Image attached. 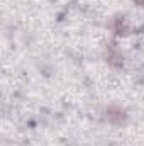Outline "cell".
I'll use <instances>...</instances> for the list:
<instances>
[{
	"instance_id": "cell-3",
	"label": "cell",
	"mask_w": 144,
	"mask_h": 146,
	"mask_svg": "<svg viewBox=\"0 0 144 146\" xmlns=\"http://www.w3.org/2000/svg\"><path fill=\"white\" fill-rule=\"evenodd\" d=\"M110 29H112L115 34H119V36H126V34H129V24H127L126 17H122V15H115V17L112 19V22H110Z\"/></svg>"
},
{
	"instance_id": "cell-2",
	"label": "cell",
	"mask_w": 144,
	"mask_h": 146,
	"mask_svg": "<svg viewBox=\"0 0 144 146\" xmlns=\"http://www.w3.org/2000/svg\"><path fill=\"white\" fill-rule=\"evenodd\" d=\"M105 58H107V63L114 68H120L124 65V56L120 53V49L117 48L115 42H108L107 48H105Z\"/></svg>"
},
{
	"instance_id": "cell-4",
	"label": "cell",
	"mask_w": 144,
	"mask_h": 146,
	"mask_svg": "<svg viewBox=\"0 0 144 146\" xmlns=\"http://www.w3.org/2000/svg\"><path fill=\"white\" fill-rule=\"evenodd\" d=\"M136 5H141V7H144V0H132Z\"/></svg>"
},
{
	"instance_id": "cell-1",
	"label": "cell",
	"mask_w": 144,
	"mask_h": 146,
	"mask_svg": "<svg viewBox=\"0 0 144 146\" xmlns=\"http://www.w3.org/2000/svg\"><path fill=\"white\" fill-rule=\"evenodd\" d=\"M105 121L108 124L115 126V127H120V126H124L127 122V114L119 106H108L105 109Z\"/></svg>"
}]
</instances>
